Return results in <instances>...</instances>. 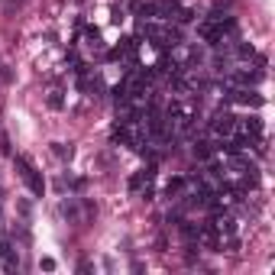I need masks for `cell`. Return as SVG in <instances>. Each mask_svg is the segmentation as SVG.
Returning <instances> with one entry per match:
<instances>
[{"label": "cell", "instance_id": "8", "mask_svg": "<svg viewBox=\"0 0 275 275\" xmlns=\"http://www.w3.org/2000/svg\"><path fill=\"white\" fill-rule=\"evenodd\" d=\"M182 188H184V178H172V182L165 184V198H175Z\"/></svg>", "mask_w": 275, "mask_h": 275}, {"label": "cell", "instance_id": "6", "mask_svg": "<svg viewBox=\"0 0 275 275\" xmlns=\"http://www.w3.org/2000/svg\"><path fill=\"white\" fill-rule=\"evenodd\" d=\"M194 156L198 159H210V156H214V146H210V142H194Z\"/></svg>", "mask_w": 275, "mask_h": 275}, {"label": "cell", "instance_id": "9", "mask_svg": "<svg viewBox=\"0 0 275 275\" xmlns=\"http://www.w3.org/2000/svg\"><path fill=\"white\" fill-rule=\"evenodd\" d=\"M136 16H156V4H136Z\"/></svg>", "mask_w": 275, "mask_h": 275}, {"label": "cell", "instance_id": "2", "mask_svg": "<svg viewBox=\"0 0 275 275\" xmlns=\"http://www.w3.org/2000/svg\"><path fill=\"white\" fill-rule=\"evenodd\" d=\"M210 130H214L217 136H233L236 133V116L226 114V110H217L214 120H210Z\"/></svg>", "mask_w": 275, "mask_h": 275}, {"label": "cell", "instance_id": "1", "mask_svg": "<svg viewBox=\"0 0 275 275\" xmlns=\"http://www.w3.org/2000/svg\"><path fill=\"white\" fill-rule=\"evenodd\" d=\"M13 165H16L20 178L26 182V188H30L36 198H42V194H46V178H42V172H39L36 165L26 159V156H16V159H13Z\"/></svg>", "mask_w": 275, "mask_h": 275}, {"label": "cell", "instance_id": "12", "mask_svg": "<svg viewBox=\"0 0 275 275\" xmlns=\"http://www.w3.org/2000/svg\"><path fill=\"white\" fill-rule=\"evenodd\" d=\"M10 81H13V72L6 65H0V84H10Z\"/></svg>", "mask_w": 275, "mask_h": 275}, {"label": "cell", "instance_id": "5", "mask_svg": "<svg viewBox=\"0 0 275 275\" xmlns=\"http://www.w3.org/2000/svg\"><path fill=\"white\" fill-rule=\"evenodd\" d=\"M175 13H178V0H159L156 4V16L159 20H175Z\"/></svg>", "mask_w": 275, "mask_h": 275}, {"label": "cell", "instance_id": "7", "mask_svg": "<svg viewBox=\"0 0 275 275\" xmlns=\"http://www.w3.org/2000/svg\"><path fill=\"white\" fill-rule=\"evenodd\" d=\"M52 152L58 156V159H72L74 149H72V146H65V142H52Z\"/></svg>", "mask_w": 275, "mask_h": 275}, {"label": "cell", "instance_id": "3", "mask_svg": "<svg viewBox=\"0 0 275 275\" xmlns=\"http://www.w3.org/2000/svg\"><path fill=\"white\" fill-rule=\"evenodd\" d=\"M226 100H236V104H246V107H262L266 98L250 88H236V91H226Z\"/></svg>", "mask_w": 275, "mask_h": 275}, {"label": "cell", "instance_id": "10", "mask_svg": "<svg viewBox=\"0 0 275 275\" xmlns=\"http://www.w3.org/2000/svg\"><path fill=\"white\" fill-rule=\"evenodd\" d=\"M49 107H52V110H62V107H65V98H62V91H52V94H49Z\"/></svg>", "mask_w": 275, "mask_h": 275}, {"label": "cell", "instance_id": "13", "mask_svg": "<svg viewBox=\"0 0 275 275\" xmlns=\"http://www.w3.org/2000/svg\"><path fill=\"white\" fill-rule=\"evenodd\" d=\"M39 269L52 272V269H55V259H52V256H42V259H39Z\"/></svg>", "mask_w": 275, "mask_h": 275}, {"label": "cell", "instance_id": "11", "mask_svg": "<svg viewBox=\"0 0 275 275\" xmlns=\"http://www.w3.org/2000/svg\"><path fill=\"white\" fill-rule=\"evenodd\" d=\"M236 55H240V58H256V49H252V46H236Z\"/></svg>", "mask_w": 275, "mask_h": 275}, {"label": "cell", "instance_id": "4", "mask_svg": "<svg viewBox=\"0 0 275 275\" xmlns=\"http://www.w3.org/2000/svg\"><path fill=\"white\" fill-rule=\"evenodd\" d=\"M210 224H214L217 233H226V236H230V233H236V220H233L230 214H220V210H217V217L210 220Z\"/></svg>", "mask_w": 275, "mask_h": 275}]
</instances>
